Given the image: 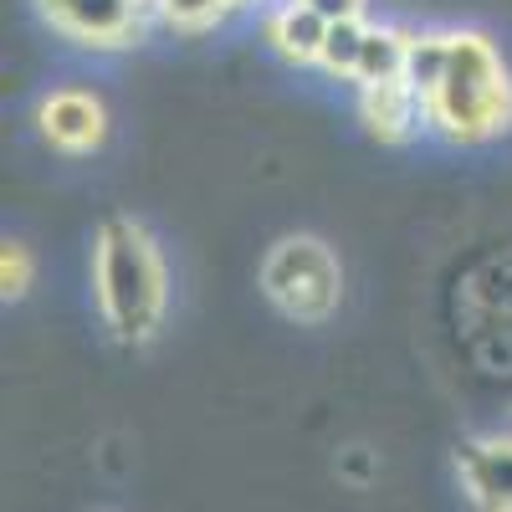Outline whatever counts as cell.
I'll return each instance as SVG.
<instances>
[{
	"label": "cell",
	"mask_w": 512,
	"mask_h": 512,
	"mask_svg": "<svg viewBox=\"0 0 512 512\" xmlns=\"http://www.w3.org/2000/svg\"><path fill=\"white\" fill-rule=\"evenodd\" d=\"M31 251L21 241H6V251H0V287H6V297H21L31 287Z\"/></svg>",
	"instance_id": "cell-13"
},
{
	"label": "cell",
	"mask_w": 512,
	"mask_h": 512,
	"mask_svg": "<svg viewBox=\"0 0 512 512\" xmlns=\"http://www.w3.org/2000/svg\"><path fill=\"white\" fill-rule=\"evenodd\" d=\"M420 108H425V103H420V93L410 88L405 77L364 82V103H359V113H364L369 134H374L379 144H400L410 128H415V113H420Z\"/></svg>",
	"instance_id": "cell-7"
},
{
	"label": "cell",
	"mask_w": 512,
	"mask_h": 512,
	"mask_svg": "<svg viewBox=\"0 0 512 512\" xmlns=\"http://www.w3.org/2000/svg\"><path fill=\"white\" fill-rule=\"evenodd\" d=\"M272 47L287 57V62H318L323 52V36H328V16H318L308 0H292V6H282L267 26Z\"/></svg>",
	"instance_id": "cell-8"
},
{
	"label": "cell",
	"mask_w": 512,
	"mask_h": 512,
	"mask_svg": "<svg viewBox=\"0 0 512 512\" xmlns=\"http://www.w3.org/2000/svg\"><path fill=\"white\" fill-rule=\"evenodd\" d=\"M405 57H410V36L395 31V26H369L364 36V57H359V88L364 82H390V77H405Z\"/></svg>",
	"instance_id": "cell-9"
},
{
	"label": "cell",
	"mask_w": 512,
	"mask_h": 512,
	"mask_svg": "<svg viewBox=\"0 0 512 512\" xmlns=\"http://www.w3.org/2000/svg\"><path fill=\"white\" fill-rule=\"evenodd\" d=\"M41 16L88 47H118L139 31V0H41Z\"/></svg>",
	"instance_id": "cell-4"
},
{
	"label": "cell",
	"mask_w": 512,
	"mask_h": 512,
	"mask_svg": "<svg viewBox=\"0 0 512 512\" xmlns=\"http://www.w3.org/2000/svg\"><path fill=\"white\" fill-rule=\"evenodd\" d=\"M308 6L328 21H344V16H359L364 11V0H308Z\"/></svg>",
	"instance_id": "cell-14"
},
{
	"label": "cell",
	"mask_w": 512,
	"mask_h": 512,
	"mask_svg": "<svg viewBox=\"0 0 512 512\" xmlns=\"http://www.w3.org/2000/svg\"><path fill=\"white\" fill-rule=\"evenodd\" d=\"M159 16L169 26H180V31H205V26H216L226 16V6H236V0H154Z\"/></svg>",
	"instance_id": "cell-12"
},
{
	"label": "cell",
	"mask_w": 512,
	"mask_h": 512,
	"mask_svg": "<svg viewBox=\"0 0 512 512\" xmlns=\"http://www.w3.org/2000/svg\"><path fill=\"white\" fill-rule=\"evenodd\" d=\"M364 36H369V26H364L359 16L328 21V36H323L318 62H323L333 77H354V72H359V57H364Z\"/></svg>",
	"instance_id": "cell-11"
},
{
	"label": "cell",
	"mask_w": 512,
	"mask_h": 512,
	"mask_svg": "<svg viewBox=\"0 0 512 512\" xmlns=\"http://www.w3.org/2000/svg\"><path fill=\"white\" fill-rule=\"evenodd\" d=\"M446 62H451V36H410L405 82L420 93V103L436 93V82L446 77Z\"/></svg>",
	"instance_id": "cell-10"
},
{
	"label": "cell",
	"mask_w": 512,
	"mask_h": 512,
	"mask_svg": "<svg viewBox=\"0 0 512 512\" xmlns=\"http://www.w3.org/2000/svg\"><path fill=\"white\" fill-rule=\"evenodd\" d=\"M425 118L456 144H477V139H492L497 128H507L512 82L487 36L477 31L451 36V62H446V77L436 82V93L425 98Z\"/></svg>",
	"instance_id": "cell-2"
},
{
	"label": "cell",
	"mask_w": 512,
	"mask_h": 512,
	"mask_svg": "<svg viewBox=\"0 0 512 512\" xmlns=\"http://www.w3.org/2000/svg\"><path fill=\"white\" fill-rule=\"evenodd\" d=\"M267 297L297 323H323L338 308V262L333 251L313 236H287L272 246L262 267Z\"/></svg>",
	"instance_id": "cell-3"
},
{
	"label": "cell",
	"mask_w": 512,
	"mask_h": 512,
	"mask_svg": "<svg viewBox=\"0 0 512 512\" xmlns=\"http://www.w3.org/2000/svg\"><path fill=\"white\" fill-rule=\"evenodd\" d=\"M461 482L477 507L512 512V441H472L461 451Z\"/></svg>",
	"instance_id": "cell-6"
},
{
	"label": "cell",
	"mask_w": 512,
	"mask_h": 512,
	"mask_svg": "<svg viewBox=\"0 0 512 512\" xmlns=\"http://www.w3.org/2000/svg\"><path fill=\"white\" fill-rule=\"evenodd\" d=\"M93 287H98V308L108 318V328L123 344L149 338L164 318V262L154 241L134 226V221H108L98 231L93 246Z\"/></svg>",
	"instance_id": "cell-1"
},
{
	"label": "cell",
	"mask_w": 512,
	"mask_h": 512,
	"mask_svg": "<svg viewBox=\"0 0 512 512\" xmlns=\"http://www.w3.org/2000/svg\"><path fill=\"white\" fill-rule=\"evenodd\" d=\"M41 134H47L57 149L67 154H88L103 144L108 134V118H103V103L93 93H77V88H62L41 103Z\"/></svg>",
	"instance_id": "cell-5"
}]
</instances>
